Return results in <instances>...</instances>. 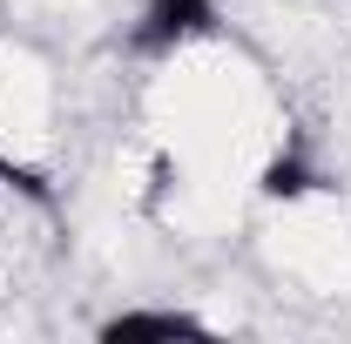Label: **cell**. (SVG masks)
Masks as SVG:
<instances>
[{"instance_id": "6da1fadb", "label": "cell", "mask_w": 351, "mask_h": 344, "mask_svg": "<svg viewBox=\"0 0 351 344\" xmlns=\"http://www.w3.org/2000/svg\"><path fill=\"white\" fill-rule=\"evenodd\" d=\"M217 0H142V14L129 21V54L135 61H176L182 47L217 34Z\"/></svg>"}, {"instance_id": "7a4b0ae2", "label": "cell", "mask_w": 351, "mask_h": 344, "mask_svg": "<svg viewBox=\"0 0 351 344\" xmlns=\"http://www.w3.org/2000/svg\"><path fill=\"white\" fill-rule=\"evenodd\" d=\"M101 344H156V338H210V324L196 310H115L101 317Z\"/></svg>"}, {"instance_id": "3957f363", "label": "cell", "mask_w": 351, "mask_h": 344, "mask_svg": "<svg viewBox=\"0 0 351 344\" xmlns=\"http://www.w3.org/2000/svg\"><path fill=\"white\" fill-rule=\"evenodd\" d=\"M257 189H263V196H277V203H298V196H311V189H317V169L304 162V149H277V156L263 162Z\"/></svg>"}, {"instance_id": "277c9868", "label": "cell", "mask_w": 351, "mask_h": 344, "mask_svg": "<svg viewBox=\"0 0 351 344\" xmlns=\"http://www.w3.org/2000/svg\"><path fill=\"white\" fill-rule=\"evenodd\" d=\"M0 182H7V189H21L27 203H54V189H47V175L34 169V162H14L7 149H0Z\"/></svg>"}]
</instances>
